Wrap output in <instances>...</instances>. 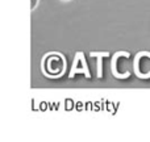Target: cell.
<instances>
[{"label": "cell", "mask_w": 150, "mask_h": 142, "mask_svg": "<svg viewBox=\"0 0 150 142\" xmlns=\"http://www.w3.org/2000/svg\"><path fill=\"white\" fill-rule=\"evenodd\" d=\"M66 70V59L61 53H49L42 61V71L47 78H59Z\"/></svg>", "instance_id": "obj_1"}, {"label": "cell", "mask_w": 150, "mask_h": 142, "mask_svg": "<svg viewBox=\"0 0 150 142\" xmlns=\"http://www.w3.org/2000/svg\"><path fill=\"white\" fill-rule=\"evenodd\" d=\"M76 72H83V74H86L87 78H90V72H88V67H87V63H86V61H84L83 53H76V55H75V61H74L70 78H73Z\"/></svg>", "instance_id": "obj_2"}, {"label": "cell", "mask_w": 150, "mask_h": 142, "mask_svg": "<svg viewBox=\"0 0 150 142\" xmlns=\"http://www.w3.org/2000/svg\"><path fill=\"white\" fill-rule=\"evenodd\" d=\"M38 1L40 0H30V9L34 11L37 8V5H38Z\"/></svg>", "instance_id": "obj_3"}, {"label": "cell", "mask_w": 150, "mask_h": 142, "mask_svg": "<svg viewBox=\"0 0 150 142\" xmlns=\"http://www.w3.org/2000/svg\"><path fill=\"white\" fill-rule=\"evenodd\" d=\"M62 1H69V0H62Z\"/></svg>", "instance_id": "obj_4"}]
</instances>
